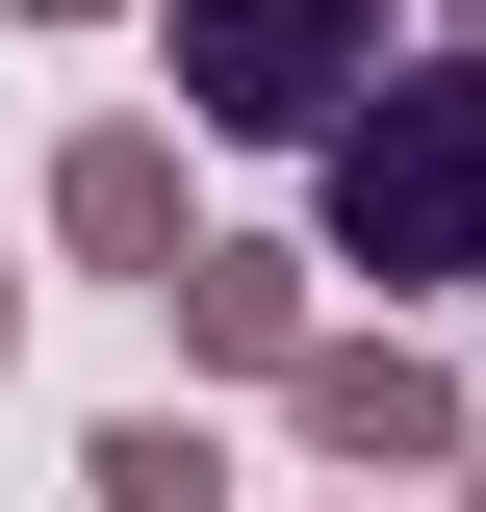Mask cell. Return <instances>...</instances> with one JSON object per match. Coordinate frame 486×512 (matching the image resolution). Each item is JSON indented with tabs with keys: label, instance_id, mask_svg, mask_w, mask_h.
Returning a JSON list of instances; mask_svg holds the SVG:
<instances>
[{
	"label": "cell",
	"instance_id": "obj_2",
	"mask_svg": "<svg viewBox=\"0 0 486 512\" xmlns=\"http://www.w3.org/2000/svg\"><path fill=\"white\" fill-rule=\"evenodd\" d=\"M384 77V0H180V103L205 128H333Z\"/></svg>",
	"mask_w": 486,
	"mask_h": 512
},
{
	"label": "cell",
	"instance_id": "obj_1",
	"mask_svg": "<svg viewBox=\"0 0 486 512\" xmlns=\"http://www.w3.org/2000/svg\"><path fill=\"white\" fill-rule=\"evenodd\" d=\"M333 256H359V282H486V52L384 77V103L333 128Z\"/></svg>",
	"mask_w": 486,
	"mask_h": 512
},
{
	"label": "cell",
	"instance_id": "obj_3",
	"mask_svg": "<svg viewBox=\"0 0 486 512\" xmlns=\"http://www.w3.org/2000/svg\"><path fill=\"white\" fill-rule=\"evenodd\" d=\"M103 512H205V436H103Z\"/></svg>",
	"mask_w": 486,
	"mask_h": 512
}]
</instances>
